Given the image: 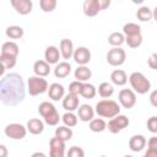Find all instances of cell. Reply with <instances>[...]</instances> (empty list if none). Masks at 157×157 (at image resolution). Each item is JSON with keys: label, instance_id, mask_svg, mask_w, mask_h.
I'll use <instances>...</instances> for the list:
<instances>
[{"label": "cell", "instance_id": "obj_1", "mask_svg": "<svg viewBox=\"0 0 157 157\" xmlns=\"http://www.w3.org/2000/svg\"><path fill=\"white\" fill-rule=\"evenodd\" d=\"M25 82L18 74H7L0 80V101L9 107L18 105L26 94Z\"/></svg>", "mask_w": 157, "mask_h": 157}, {"label": "cell", "instance_id": "obj_2", "mask_svg": "<svg viewBox=\"0 0 157 157\" xmlns=\"http://www.w3.org/2000/svg\"><path fill=\"white\" fill-rule=\"evenodd\" d=\"M96 113L102 118H110L112 119V118L119 115L120 107L115 101L103 99L96 104Z\"/></svg>", "mask_w": 157, "mask_h": 157}, {"label": "cell", "instance_id": "obj_3", "mask_svg": "<svg viewBox=\"0 0 157 157\" xmlns=\"http://www.w3.org/2000/svg\"><path fill=\"white\" fill-rule=\"evenodd\" d=\"M38 113L44 118V121L48 125L55 126V125H58V123L60 120V115H59L56 108L49 102H42L38 107Z\"/></svg>", "mask_w": 157, "mask_h": 157}, {"label": "cell", "instance_id": "obj_4", "mask_svg": "<svg viewBox=\"0 0 157 157\" xmlns=\"http://www.w3.org/2000/svg\"><path fill=\"white\" fill-rule=\"evenodd\" d=\"M129 81H130V85L134 88V91L137 92L139 94H145L151 88L150 80L141 72H137V71L132 72L129 77Z\"/></svg>", "mask_w": 157, "mask_h": 157}, {"label": "cell", "instance_id": "obj_5", "mask_svg": "<svg viewBox=\"0 0 157 157\" xmlns=\"http://www.w3.org/2000/svg\"><path fill=\"white\" fill-rule=\"evenodd\" d=\"M28 86V92L31 96H38L44 93L48 90V82L45 78L39 77V76H32L28 78L27 82Z\"/></svg>", "mask_w": 157, "mask_h": 157}, {"label": "cell", "instance_id": "obj_6", "mask_svg": "<svg viewBox=\"0 0 157 157\" xmlns=\"http://www.w3.org/2000/svg\"><path fill=\"white\" fill-rule=\"evenodd\" d=\"M4 131H5V135L12 140H22L27 134V129L18 123L9 124Z\"/></svg>", "mask_w": 157, "mask_h": 157}, {"label": "cell", "instance_id": "obj_7", "mask_svg": "<svg viewBox=\"0 0 157 157\" xmlns=\"http://www.w3.org/2000/svg\"><path fill=\"white\" fill-rule=\"evenodd\" d=\"M125 59H126V54H125V50L121 48H112L107 53V61L112 66L123 65Z\"/></svg>", "mask_w": 157, "mask_h": 157}, {"label": "cell", "instance_id": "obj_8", "mask_svg": "<svg viewBox=\"0 0 157 157\" xmlns=\"http://www.w3.org/2000/svg\"><path fill=\"white\" fill-rule=\"evenodd\" d=\"M129 123V118H126L125 115H117L108 121V130L112 134H118L123 129L128 128Z\"/></svg>", "mask_w": 157, "mask_h": 157}, {"label": "cell", "instance_id": "obj_9", "mask_svg": "<svg viewBox=\"0 0 157 157\" xmlns=\"http://www.w3.org/2000/svg\"><path fill=\"white\" fill-rule=\"evenodd\" d=\"M119 102L123 108L130 109L136 104V94L132 90H121L119 92Z\"/></svg>", "mask_w": 157, "mask_h": 157}, {"label": "cell", "instance_id": "obj_10", "mask_svg": "<svg viewBox=\"0 0 157 157\" xmlns=\"http://www.w3.org/2000/svg\"><path fill=\"white\" fill-rule=\"evenodd\" d=\"M65 142L58 137H52L49 141V157H64Z\"/></svg>", "mask_w": 157, "mask_h": 157}, {"label": "cell", "instance_id": "obj_11", "mask_svg": "<svg viewBox=\"0 0 157 157\" xmlns=\"http://www.w3.org/2000/svg\"><path fill=\"white\" fill-rule=\"evenodd\" d=\"M11 5L20 15H28L33 9V2L31 0H11Z\"/></svg>", "mask_w": 157, "mask_h": 157}, {"label": "cell", "instance_id": "obj_12", "mask_svg": "<svg viewBox=\"0 0 157 157\" xmlns=\"http://www.w3.org/2000/svg\"><path fill=\"white\" fill-rule=\"evenodd\" d=\"M74 60L81 66H85L86 64H88L91 61V52H90V49H87L85 47L77 48L74 52Z\"/></svg>", "mask_w": 157, "mask_h": 157}, {"label": "cell", "instance_id": "obj_13", "mask_svg": "<svg viewBox=\"0 0 157 157\" xmlns=\"http://www.w3.org/2000/svg\"><path fill=\"white\" fill-rule=\"evenodd\" d=\"M78 104H80V99H78V96H75V94H66L65 98L63 99V108L67 112H74L76 109H78Z\"/></svg>", "mask_w": 157, "mask_h": 157}, {"label": "cell", "instance_id": "obj_14", "mask_svg": "<svg viewBox=\"0 0 157 157\" xmlns=\"http://www.w3.org/2000/svg\"><path fill=\"white\" fill-rule=\"evenodd\" d=\"M101 11L98 0H86L83 2V13L88 17L96 16Z\"/></svg>", "mask_w": 157, "mask_h": 157}, {"label": "cell", "instance_id": "obj_15", "mask_svg": "<svg viewBox=\"0 0 157 157\" xmlns=\"http://www.w3.org/2000/svg\"><path fill=\"white\" fill-rule=\"evenodd\" d=\"M60 54L65 60L74 56V44H72L71 39H67V38L61 39V42H60Z\"/></svg>", "mask_w": 157, "mask_h": 157}, {"label": "cell", "instance_id": "obj_16", "mask_svg": "<svg viewBox=\"0 0 157 157\" xmlns=\"http://www.w3.org/2000/svg\"><path fill=\"white\" fill-rule=\"evenodd\" d=\"M60 52H59V49L56 48V47H54V45H50V47H48L47 49H45V52H44V58H45V61L50 65V64H56L58 61H59V59H60Z\"/></svg>", "mask_w": 157, "mask_h": 157}, {"label": "cell", "instance_id": "obj_17", "mask_svg": "<svg viewBox=\"0 0 157 157\" xmlns=\"http://www.w3.org/2000/svg\"><path fill=\"white\" fill-rule=\"evenodd\" d=\"M64 93H65V90H64L63 85H60V83H52L48 88V96L53 101L61 99L64 97Z\"/></svg>", "mask_w": 157, "mask_h": 157}, {"label": "cell", "instance_id": "obj_18", "mask_svg": "<svg viewBox=\"0 0 157 157\" xmlns=\"http://www.w3.org/2000/svg\"><path fill=\"white\" fill-rule=\"evenodd\" d=\"M146 146V139L142 135H134L129 140V147L134 152H140Z\"/></svg>", "mask_w": 157, "mask_h": 157}, {"label": "cell", "instance_id": "obj_19", "mask_svg": "<svg viewBox=\"0 0 157 157\" xmlns=\"http://www.w3.org/2000/svg\"><path fill=\"white\" fill-rule=\"evenodd\" d=\"M33 71L37 76L39 77H44L47 75H49L50 72V66L47 61L44 60H37L34 64H33Z\"/></svg>", "mask_w": 157, "mask_h": 157}, {"label": "cell", "instance_id": "obj_20", "mask_svg": "<svg viewBox=\"0 0 157 157\" xmlns=\"http://www.w3.org/2000/svg\"><path fill=\"white\" fill-rule=\"evenodd\" d=\"M27 130L33 134V135H39L43 132L44 130V124L42 120L37 119V118H32L27 121Z\"/></svg>", "mask_w": 157, "mask_h": 157}, {"label": "cell", "instance_id": "obj_21", "mask_svg": "<svg viewBox=\"0 0 157 157\" xmlns=\"http://www.w3.org/2000/svg\"><path fill=\"white\" fill-rule=\"evenodd\" d=\"M1 55L17 58V55H18V45L15 42H5L2 44V47H1Z\"/></svg>", "mask_w": 157, "mask_h": 157}, {"label": "cell", "instance_id": "obj_22", "mask_svg": "<svg viewBox=\"0 0 157 157\" xmlns=\"http://www.w3.org/2000/svg\"><path fill=\"white\" fill-rule=\"evenodd\" d=\"M71 72V65L67 61H61L59 63L55 69H54V75L58 78H64L66 76H69V74Z\"/></svg>", "mask_w": 157, "mask_h": 157}, {"label": "cell", "instance_id": "obj_23", "mask_svg": "<svg viewBox=\"0 0 157 157\" xmlns=\"http://www.w3.org/2000/svg\"><path fill=\"white\" fill-rule=\"evenodd\" d=\"M110 80L117 86H124L128 82V76H126V72L124 70L118 69V70H114L110 74Z\"/></svg>", "mask_w": 157, "mask_h": 157}, {"label": "cell", "instance_id": "obj_24", "mask_svg": "<svg viewBox=\"0 0 157 157\" xmlns=\"http://www.w3.org/2000/svg\"><path fill=\"white\" fill-rule=\"evenodd\" d=\"M91 76H92V71L87 66H78L75 70V78H76V81H80L82 83L88 81L91 78Z\"/></svg>", "mask_w": 157, "mask_h": 157}, {"label": "cell", "instance_id": "obj_25", "mask_svg": "<svg viewBox=\"0 0 157 157\" xmlns=\"http://www.w3.org/2000/svg\"><path fill=\"white\" fill-rule=\"evenodd\" d=\"M93 115H94V110H93V108L91 105L82 104L78 108V118L82 121H91L93 119Z\"/></svg>", "mask_w": 157, "mask_h": 157}, {"label": "cell", "instance_id": "obj_26", "mask_svg": "<svg viewBox=\"0 0 157 157\" xmlns=\"http://www.w3.org/2000/svg\"><path fill=\"white\" fill-rule=\"evenodd\" d=\"M74 132L71 130V128H67V126H59L55 129V137L60 139L61 141L66 142L69 140H71Z\"/></svg>", "mask_w": 157, "mask_h": 157}, {"label": "cell", "instance_id": "obj_27", "mask_svg": "<svg viewBox=\"0 0 157 157\" xmlns=\"http://www.w3.org/2000/svg\"><path fill=\"white\" fill-rule=\"evenodd\" d=\"M5 33H6V36H7L10 39H20V38H22L25 31H23V28L20 27V26H10V27L6 28Z\"/></svg>", "mask_w": 157, "mask_h": 157}, {"label": "cell", "instance_id": "obj_28", "mask_svg": "<svg viewBox=\"0 0 157 157\" xmlns=\"http://www.w3.org/2000/svg\"><path fill=\"white\" fill-rule=\"evenodd\" d=\"M124 42H125V37L120 32H113L108 37V43L110 45H113L114 48H119Z\"/></svg>", "mask_w": 157, "mask_h": 157}, {"label": "cell", "instance_id": "obj_29", "mask_svg": "<svg viewBox=\"0 0 157 157\" xmlns=\"http://www.w3.org/2000/svg\"><path fill=\"white\" fill-rule=\"evenodd\" d=\"M105 128H107V123L101 118L92 119L90 121V130L93 132H102L105 130Z\"/></svg>", "mask_w": 157, "mask_h": 157}, {"label": "cell", "instance_id": "obj_30", "mask_svg": "<svg viewBox=\"0 0 157 157\" xmlns=\"http://www.w3.org/2000/svg\"><path fill=\"white\" fill-rule=\"evenodd\" d=\"M114 92V88L110 83L108 82H102L99 86H98V94L102 97V98H109Z\"/></svg>", "mask_w": 157, "mask_h": 157}, {"label": "cell", "instance_id": "obj_31", "mask_svg": "<svg viewBox=\"0 0 157 157\" xmlns=\"http://www.w3.org/2000/svg\"><path fill=\"white\" fill-rule=\"evenodd\" d=\"M136 17H137L140 21H142V22H147V21H150V20L153 17V15H152V11L150 10L148 6H142V7H140V9L137 10Z\"/></svg>", "mask_w": 157, "mask_h": 157}, {"label": "cell", "instance_id": "obj_32", "mask_svg": "<svg viewBox=\"0 0 157 157\" xmlns=\"http://www.w3.org/2000/svg\"><path fill=\"white\" fill-rule=\"evenodd\" d=\"M123 32L126 36H135V34H141V27L136 23H126L123 27Z\"/></svg>", "mask_w": 157, "mask_h": 157}, {"label": "cell", "instance_id": "obj_33", "mask_svg": "<svg viewBox=\"0 0 157 157\" xmlns=\"http://www.w3.org/2000/svg\"><path fill=\"white\" fill-rule=\"evenodd\" d=\"M81 96L86 99H92L96 96V88L91 83H83L82 90H81Z\"/></svg>", "mask_w": 157, "mask_h": 157}, {"label": "cell", "instance_id": "obj_34", "mask_svg": "<svg viewBox=\"0 0 157 157\" xmlns=\"http://www.w3.org/2000/svg\"><path fill=\"white\" fill-rule=\"evenodd\" d=\"M125 42H126V44H128L130 48H132V49L139 48V47L141 45V43H142V36H141V34L126 36V37H125Z\"/></svg>", "mask_w": 157, "mask_h": 157}, {"label": "cell", "instance_id": "obj_35", "mask_svg": "<svg viewBox=\"0 0 157 157\" xmlns=\"http://www.w3.org/2000/svg\"><path fill=\"white\" fill-rule=\"evenodd\" d=\"M0 65L7 70V69H12L16 65V58L12 56H7V55H1L0 54Z\"/></svg>", "mask_w": 157, "mask_h": 157}, {"label": "cell", "instance_id": "obj_36", "mask_svg": "<svg viewBox=\"0 0 157 157\" xmlns=\"http://www.w3.org/2000/svg\"><path fill=\"white\" fill-rule=\"evenodd\" d=\"M63 121H64L65 126L72 128V126H76V124H77V117L72 112H66L63 115Z\"/></svg>", "mask_w": 157, "mask_h": 157}, {"label": "cell", "instance_id": "obj_37", "mask_svg": "<svg viewBox=\"0 0 157 157\" xmlns=\"http://www.w3.org/2000/svg\"><path fill=\"white\" fill-rule=\"evenodd\" d=\"M39 6L44 12H52L56 7V1L55 0H40Z\"/></svg>", "mask_w": 157, "mask_h": 157}, {"label": "cell", "instance_id": "obj_38", "mask_svg": "<svg viewBox=\"0 0 157 157\" xmlns=\"http://www.w3.org/2000/svg\"><path fill=\"white\" fill-rule=\"evenodd\" d=\"M82 86H83V83L80 82V81H74V82H71V83L69 85V93L75 94V96L81 94Z\"/></svg>", "mask_w": 157, "mask_h": 157}, {"label": "cell", "instance_id": "obj_39", "mask_svg": "<svg viewBox=\"0 0 157 157\" xmlns=\"http://www.w3.org/2000/svg\"><path fill=\"white\" fill-rule=\"evenodd\" d=\"M66 157H85V151L78 146H72L69 148Z\"/></svg>", "mask_w": 157, "mask_h": 157}, {"label": "cell", "instance_id": "obj_40", "mask_svg": "<svg viewBox=\"0 0 157 157\" xmlns=\"http://www.w3.org/2000/svg\"><path fill=\"white\" fill-rule=\"evenodd\" d=\"M147 129L153 132V134H157V117H151L148 118L147 120Z\"/></svg>", "mask_w": 157, "mask_h": 157}, {"label": "cell", "instance_id": "obj_41", "mask_svg": "<svg viewBox=\"0 0 157 157\" xmlns=\"http://www.w3.org/2000/svg\"><path fill=\"white\" fill-rule=\"evenodd\" d=\"M147 64L152 70H157V53H153V54L150 55V58L147 60Z\"/></svg>", "mask_w": 157, "mask_h": 157}, {"label": "cell", "instance_id": "obj_42", "mask_svg": "<svg viewBox=\"0 0 157 157\" xmlns=\"http://www.w3.org/2000/svg\"><path fill=\"white\" fill-rule=\"evenodd\" d=\"M150 102H151L152 107L157 108V90L152 91V93L150 94Z\"/></svg>", "mask_w": 157, "mask_h": 157}, {"label": "cell", "instance_id": "obj_43", "mask_svg": "<svg viewBox=\"0 0 157 157\" xmlns=\"http://www.w3.org/2000/svg\"><path fill=\"white\" fill-rule=\"evenodd\" d=\"M147 145H148V148L157 150V136H152V137L148 140Z\"/></svg>", "mask_w": 157, "mask_h": 157}, {"label": "cell", "instance_id": "obj_44", "mask_svg": "<svg viewBox=\"0 0 157 157\" xmlns=\"http://www.w3.org/2000/svg\"><path fill=\"white\" fill-rule=\"evenodd\" d=\"M98 2H99L101 10H105L110 6V0H98Z\"/></svg>", "mask_w": 157, "mask_h": 157}, {"label": "cell", "instance_id": "obj_45", "mask_svg": "<svg viewBox=\"0 0 157 157\" xmlns=\"http://www.w3.org/2000/svg\"><path fill=\"white\" fill-rule=\"evenodd\" d=\"M145 156H146V157H157V150L147 148V151H146Z\"/></svg>", "mask_w": 157, "mask_h": 157}, {"label": "cell", "instance_id": "obj_46", "mask_svg": "<svg viewBox=\"0 0 157 157\" xmlns=\"http://www.w3.org/2000/svg\"><path fill=\"white\" fill-rule=\"evenodd\" d=\"M0 157H7V148L4 145H0Z\"/></svg>", "mask_w": 157, "mask_h": 157}, {"label": "cell", "instance_id": "obj_47", "mask_svg": "<svg viewBox=\"0 0 157 157\" xmlns=\"http://www.w3.org/2000/svg\"><path fill=\"white\" fill-rule=\"evenodd\" d=\"M31 157H47V156H45L43 152H34Z\"/></svg>", "mask_w": 157, "mask_h": 157}, {"label": "cell", "instance_id": "obj_48", "mask_svg": "<svg viewBox=\"0 0 157 157\" xmlns=\"http://www.w3.org/2000/svg\"><path fill=\"white\" fill-rule=\"evenodd\" d=\"M152 15H153V18H155V21H157V6L155 7V10H153Z\"/></svg>", "mask_w": 157, "mask_h": 157}, {"label": "cell", "instance_id": "obj_49", "mask_svg": "<svg viewBox=\"0 0 157 157\" xmlns=\"http://www.w3.org/2000/svg\"><path fill=\"white\" fill-rule=\"evenodd\" d=\"M124 157H132V156H130V155H126V156H124Z\"/></svg>", "mask_w": 157, "mask_h": 157}, {"label": "cell", "instance_id": "obj_50", "mask_svg": "<svg viewBox=\"0 0 157 157\" xmlns=\"http://www.w3.org/2000/svg\"><path fill=\"white\" fill-rule=\"evenodd\" d=\"M101 157H105V156H101Z\"/></svg>", "mask_w": 157, "mask_h": 157}, {"label": "cell", "instance_id": "obj_51", "mask_svg": "<svg viewBox=\"0 0 157 157\" xmlns=\"http://www.w3.org/2000/svg\"><path fill=\"white\" fill-rule=\"evenodd\" d=\"M144 157H146V156H144Z\"/></svg>", "mask_w": 157, "mask_h": 157}]
</instances>
